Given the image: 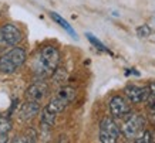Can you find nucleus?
<instances>
[{
	"label": "nucleus",
	"instance_id": "9d476101",
	"mask_svg": "<svg viewBox=\"0 0 155 143\" xmlns=\"http://www.w3.org/2000/svg\"><path fill=\"white\" fill-rule=\"evenodd\" d=\"M50 17H51V20H54L58 26H60L61 28H64L68 34H70L71 37L74 38V40H78V36H77V33H75V30L73 27H71V24L67 21L66 19H63L60 14L56 13V11H50Z\"/></svg>",
	"mask_w": 155,
	"mask_h": 143
},
{
	"label": "nucleus",
	"instance_id": "9b49d317",
	"mask_svg": "<svg viewBox=\"0 0 155 143\" xmlns=\"http://www.w3.org/2000/svg\"><path fill=\"white\" fill-rule=\"evenodd\" d=\"M12 130V122L7 116H0V143L9 140V132Z\"/></svg>",
	"mask_w": 155,
	"mask_h": 143
},
{
	"label": "nucleus",
	"instance_id": "4468645a",
	"mask_svg": "<svg viewBox=\"0 0 155 143\" xmlns=\"http://www.w3.org/2000/svg\"><path fill=\"white\" fill-rule=\"evenodd\" d=\"M148 98H147V103H148V108L151 111L155 112V82H151L150 87H148Z\"/></svg>",
	"mask_w": 155,
	"mask_h": 143
},
{
	"label": "nucleus",
	"instance_id": "0eeeda50",
	"mask_svg": "<svg viewBox=\"0 0 155 143\" xmlns=\"http://www.w3.org/2000/svg\"><path fill=\"white\" fill-rule=\"evenodd\" d=\"M148 87H138V85H127L124 88V94L131 103H142L148 98Z\"/></svg>",
	"mask_w": 155,
	"mask_h": 143
},
{
	"label": "nucleus",
	"instance_id": "f03ea898",
	"mask_svg": "<svg viewBox=\"0 0 155 143\" xmlns=\"http://www.w3.org/2000/svg\"><path fill=\"white\" fill-rule=\"evenodd\" d=\"M27 54L21 47H13L12 50L6 51L0 57V72L3 74H13L26 62Z\"/></svg>",
	"mask_w": 155,
	"mask_h": 143
},
{
	"label": "nucleus",
	"instance_id": "2eb2a0df",
	"mask_svg": "<svg viewBox=\"0 0 155 143\" xmlns=\"http://www.w3.org/2000/svg\"><path fill=\"white\" fill-rule=\"evenodd\" d=\"M151 33H152V30H151V27H150V26H147V24H142L141 27L137 28V34H138V37H141V38L142 37H144V38L150 37Z\"/></svg>",
	"mask_w": 155,
	"mask_h": 143
},
{
	"label": "nucleus",
	"instance_id": "ddd939ff",
	"mask_svg": "<svg viewBox=\"0 0 155 143\" xmlns=\"http://www.w3.org/2000/svg\"><path fill=\"white\" fill-rule=\"evenodd\" d=\"M57 95H60L63 99H66L68 103H71V102L74 101V98L75 95H77V92H75V89L74 88H71V87H63L58 91V94Z\"/></svg>",
	"mask_w": 155,
	"mask_h": 143
},
{
	"label": "nucleus",
	"instance_id": "f257e3e1",
	"mask_svg": "<svg viewBox=\"0 0 155 143\" xmlns=\"http://www.w3.org/2000/svg\"><path fill=\"white\" fill-rule=\"evenodd\" d=\"M60 64V51L54 46H44L38 51L34 60V72L38 77H48L53 75Z\"/></svg>",
	"mask_w": 155,
	"mask_h": 143
},
{
	"label": "nucleus",
	"instance_id": "423d86ee",
	"mask_svg": "<svg viewBox=\"0 0 155 143\" xmlns=\"http://www.w3.org/2000/svg\"><path fill=\"white\" fill-rule=\"evenodd\" d=\"M110 112L113 118L115 119H122L125 115H128L131 112V106H130V101L127 98L121 97V95H115L110 99Z\"/></svg>",
	"mask_w": 155,
	"mask_h": 143
},
{
	"label": "nucleus",
	"instance_id": "7ed1b4c3",
	"mask_svg": "<svg viewBox=\"0 0 155 143\" xmlns=\"http://www.w3.org/2000/svg\"><path fill=\"white\" fill-rule=\"evenodd\" d=\"M124 123H122V133L130 140H135L145 129V118L141 113H132L124 116Z\"/></svg>",
	"mask_w": 155,
	"mask_h": 143
},
{
	"label": "nucleus",
	"instance_id": "20e7f679",
	"mask_svg": "<svg viewBox=\"0 0 155 143\" xmlns=\"http://www.w3.org/2000/svg\"><path fill=\"white\" fill-rule=\"evenodd\" d=\"M121 136V130L113 118H104L100 123V142L114 143Z\"/></svg>",
	"mask_w": 155,
	"mask_h": 143
},
{
	"label": "nucleus",
	"instance_id": "6e6552de",
	"mask_svg": "<svg viewBox=\"0 0 155 143\" xmlns=\"http://www.w3.org/2000/svg\"><path fill=\"white\" fill-rule=\"evenodd\" d=\"M47 92H48L47 84L43 82V81H38V82L31 84V85L27 88V91H26V99L40 103V102L46 98Z\"/></svg>",
	"mask_w": 155,
	"mask_h": 143
},
{
	"label": "nucleus",
	"instance_id": "f8f14e48",
	"mask_svg": "<svg viewBox=\"0 0 155 143\" xmlns=\"http://www.w3.org/2000/svg\"><path fill=\"white\" fill-rule=\"evenodd\" d=\"M85 37L88 38V41L91 43V44H93V47H95V48H97L98 51H103V52L111 54V51H110V50L107 48V47L104 46V43L100 41V40H98L97 37H95V36L93 34V33H85Z\"/></svg>",
	"mask_w": 155,
	"mask_h": 143
},
{
	"label": "nucleus",
	"instance_id": "1a4fd4ad",
	"mask_svg": "<svg viewBox=\"0 0 155 143\" xmlns=\"http://www.w3.org/2000/svg\"><path fill=\"white\" fill-rule=\"evenodd\" d=\"M38 112H40L38 102L27 101V99H26V102H24L23 106H21V111H20V118L23 120H30V119H33Z\"/></svg>",
	"mask_w": 155,
	"mask_h": 143
},
{
	"label": "nucleus",
	"instance_id": "39448f33",
	"mask_svg": "<svg viewBox=\"0 0 155 143\" xmlns=\"http://www.w3.org/2000/svg\"><path fill=\"white\" fill-rule=\"evenodd\" d=\"M23 38V33L16 24L7 23L0 27V44L6 47L17 46Z\"/></svg>",
	"mask_w": 155,
	"mask_h": 143
},
{
	"label": "nucleus",
	"instance_id": "dca6fc26",
	"mask_svg": "<svg viewBox=\"0 0 155 143\" xmlns=\"http://www.w3.org/2000/svg\"><path fill=\"white\" fill-rule=\"evenodd\" d=\"M152 136H151V132L150 130H147V129H144V132H142L140 136H138V139H135V142H142V143H148V142H151L152 140Z\"/></svg>",
	"mask_w": 155,
	"mask_h": 143
}]
</instances>
